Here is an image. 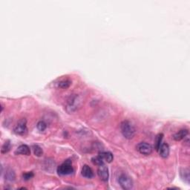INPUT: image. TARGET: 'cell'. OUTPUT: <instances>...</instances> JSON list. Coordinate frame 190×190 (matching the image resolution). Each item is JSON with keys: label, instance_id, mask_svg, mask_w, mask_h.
<instances>
[{"label": "cell", "instance_id": "3", "mask_svg": "<svg viewBox=\"0 0 190 190\" xmlns=\"http://www.w3.org/2000/svg\"><path fill=\"white\" fill-rule=\"evenodd\" d=\"M118 182L120 187L125 190L132 189L133 188V182L130 177L126 174H121L118 178Z\"/></svg>", "mask_w": 190, "mask_h": 190}, {"label": "cell", "instance_id": "15", "mask_svg": "<svg viewBox=\"0 0 190 190\" xmlns=\"http://www.w3.org/2000/svg\"><path fill=\"white\" fill-rule=\"evenodd\" d=\"M11 144L10 140H6V141L4 142L2 146L1 152L2 154H5L11 150Z\"/></svg>", "mask_w": 190, "mask_h": 190}, {"label": "cell", "instance_id": "16", "mask_svg": "<svg viewBox=\"0 0 190 190\" xmlns=\"http://www.w3.org/2000/svg\"><path fill=\"white\" fill-rule=\"evenodd\" d=\"M5 179H6L7 181H14L15 180V173L14 172V171H12L11 170H7L6 172H5Z\"/></svg>", "mask_w": 190, "mask_h": 190}, {"label": "cell", "instance_id": "5", "mask_svg": "<svg viewBox=\"0 0 190 190\" xmlns=\"http://www.w3.org/2000/svg\"><path fill=\"white\" fill-rule=\"evenodd\" d=\"M27 131L28 129H27V126H26L25 119L20 120L14 129V133H16V134H19V135H23V134H25L26 132H27Z\"/></svg>", "mask_w": 190, "mask_h": 190}, {"label": "cell", "instance_id": "9", "mask_svg": "<svg viewBox=\"0 0 190 190\" xmlns=\"http://www.w3.org/2000/svg\"><path fill=\"white\" fill-rule=\"evenodd\" d=\"M16 155H31V149L27 145H21L17 148L15 152Z\"/></svg>", "mask_w": 190, "mask_h": 190}, {"label": "cell", "instance_id": "20", "mask_svg": "<svg viewBox=\"0 0 190 190\" xmlns=\"http://www.w3.org/2000/svg\"><path fill=\"white\" fill-rule=\"evenodd\" d=\"M37 128L38 130L40 131V132H44L47 128V125L44 121H39V122L37 123Z\"/></svg>", "mask_w": 190, "mask_h": 190}, {"label": "cell", "instance_id": "11", "mask_svg": "<svg viewBox=\"0 0 190 190\" xmlns=\"http://www.w3.org/2000/svg\"><path fill=\"white\" fill-rule=\"evenodd\" d=\"M188 134H189L188 129H181L179 132H177L176 134H174L173 138L177 141H179V140L184 139L188 135Z\"/></svg>", "mask_w": 190, "mask_h": 190}, {"label": "cell", "instance_id": "21", "mask_svg": "<svg viewBox=\"0 0 190 190\" xmlns=\"http://www.w3.org/2000/svg\"><path fill=\"white\" fill-rule=\"evenodd\" d=\"M34 177V173L33 172H25V173L23 174V179L25 180H28L30 179H31L32 178Z\"/></svg>", "mask_w": 190, "mask_h": 190}, {"label": "cell", "instance_id": "19", "mask_svg": "<svg viewBox=\"0 0 190 190\" xmlns=\"http://www.w3.org/2000/svg\"><path fill=\"white\" fill-rule=\"evenodd\" d=\"M163 137V134H159L156 137V139H155V149H156L157 151H158L160 146H161V144H162L161 143V142H162Z\"/></svg>", "mask_w": 190, "mask_h": 190}, {"label": "cell", "instance_id": "6", "mask_svg": "<svg viewBox=\"0 0 190 190\" xmlns=\"http://www.w3.org/2000/svg\"><path fill=\"white\" fill-rule=\"evenodd\" d=\"M79 100L78 98V96L75 95L71 97L68 102L67 105V111L68 112H73L76 111L77 109V108L79 107Z\"/></svg>", "mask_w": 190, "mask_h": 190}, {"label": "cell", "instance_id": "1", "mask_svg": "<svg viewBox=\"0 0 190 190\" xmlns=\"http://www.w3.org/2000/svg\"><path fill=\"white\" fill-rule=\"evenodd\" d=\"M120 130L123 137L126 139H132L135 135V128L129 120H124L121 123Z\"/></svg>", "mask_w": 190, "mask_h": 190}, {"label": "cell", "instance_id": "14", "mask_svg": "<svg viewBox=\"0 0 190 190\" xmlns=\"http://www.w3.org/2000/svg\"><path fill=\"white\" fill-rule=\"evenodd\" d=\"M71 84V81L68 79H65L60 80L57 83V85L59 88H68Z\"/></svg>", "mask_w": 190, "mask_h": 190}, {"label": "cell", "instance_id": "2", "mask_svg": "<svg viewBox=\"0 0 190 190\" xmlns=\"http://www.w3.org/2000/svg\"><path fill=\"white\" fill-rule=\"evenodd\" d=\"M74 169L72 167L71 161L68 160L60 165L57 168V172L60 175H68L73 173Z\"/></svg>", "mask_w": 190, "mask_h": 190}, {"label": "cell", "instance_id": "4", "mask_svg": "<svg viewBox=\"0 0 190 190\" xmlns=\"http://www.w3.org/2000/svg\"><path fill=\"white\" fill-rule=\"evenodd\" d=\"M136 149L140 154L144 155H151L153 151V148L152 145H150V144L145 142H140V143H138Z\"/></svg>", "mask_w": 190, "mask_h": 190}, {"label": "cell", "instance_id": "8", "mask_svg": "<svg viewBox=\"0 0 190 190\" xmlns=\"http://www.w3.org/2000/svg\"><path fill=\"white\" fill-rule=\"evenodd\" d=\"M158 151L161 157H163V158H166L170 155V146L166 142H164L160 146Z\"/></svg>", "mask_w": 190, "mask_h": 190}, {"label": "cell", "instance_id": "17", "mask_svg": "<svg viewBox=\"0 0 190 190\" xmlns=\"http://www.w3.org/2000/svg\"><path fill=\"white\" fill-rule=\"evenodd\" d=\"M32 149H33L34 153V155H36V156L40 157V156H42V155H43V149H42V148L39 146L34 145V146H33V147H32Z\"/></svg>", "mask_w": 190, "mask_h": 190}, {"label": "cell", "instance_id": "13", "mask_svg": "<svg viewBox=\"0 0 190 190\" xmlns=\"http://www.w3.org/2000/svg\"><path fill=\"white\" fill-rule=\"evenodd\" d=\"M100 157H102V160L104 161H106L107 163H111L113 161L114 157L113 155L110 152H100Z\"/></svg>", "mask_w": 190, "mask_h": 190}, {"label": "cell", "instance_id": "12", "mask_svg": "<svg viewBox=\"0 0 190 190\" xmlns=\"http://www.w3.org/2000/svg\"><path fill=\"white\" fill-rule=\"evenodd\" d=\"M180 177H181L182 180L184 182H186L187 184H189L190 177H189V170L188 168L181 169L180 170Z\"/></svg>", "mask_w": 190, "mask_h": 190}, {"label": "cell", "instance_id": "18", "mask_svg": "<svg viewBox=\"0 0 190 190\" xmlns=\"http://www.w3.org/2000/svg\"><path fill=\"white\" fill-rule=\"evenodd\" d=\"M92 163L95 165H97V166H100V165L104 164V161L102 160V158L100 157V155H98V156L93 157L92 159Z\"/></svg>", "mask_w": 190, "mask_h": 190}, {"label": "cell", "instance_id": "10", "mask_svg": "<svg viewBox=\"0 0 190 190\" xmlns=\"http://www.w3.org/2000/svg\"><path fill=\"white\" fill-rule=\"evenodd\" d=\"M82 175L85 177V178H92L94 177V172L91 167H89L88 165H84L83 168H82Z\"/></svg>", "mask_w": 190, "mask_h": 190}, {"label": "cell", "instance_id": "7", "mask_svg": "<svg viewBox=\"0 0 190 190\" xmlns=\"http://www.w3.org/2000/svg\"><path fill=\"white\" fill-rule=\"evenodd\" d=\"M97 174L102 181L106 182L109 180V170H108L107 166H106L104 164L99 166L97 170Z\"/></svg>", "mask_w": 190, "mask_h": 190}]
</instances>
